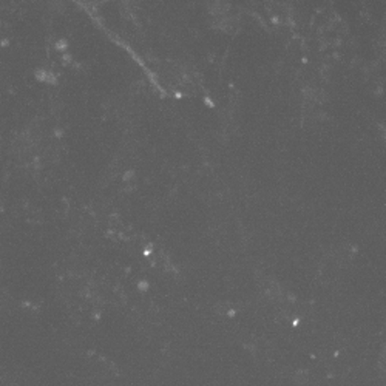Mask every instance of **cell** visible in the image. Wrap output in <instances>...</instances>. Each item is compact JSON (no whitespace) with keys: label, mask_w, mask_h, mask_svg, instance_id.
<instances>
[{"label":"cell","mask_w":386,"mask_h":386,"mask_svg":"<svg viewBox=\"0 0 386 386\" xmlns=\"http://www.w3.org/2000/svg\"><path fill=\"white\" fill-rule=\"evenodd\" d=\"M204 102H205V105H207V107H210V108H213V107H215L213 100H212V99H208V97H205V99H204Z\"/></svg>","instance_id":"1"},{"label":"cell","mask_w":386,"mask_h":386,"mask_svg":"<svg viewBox=\"0 0 386 386\" xmlns=\"http://www.w3.org/2000/svg\"><path fill=\"white\" fill-rule=\"evenodd\" d=\"M270 22H272L273 25H278V23H280V17H276V15H273V17L270 19Z\"/></svg>","instance_id":"2"},{"label":"cell","mask_w":386,"mask_h":386,"mask_svg":"<svg viewBox=\"0 0 386 386\" xmlns=\"http://www.w3.org/2000/svg\"><path fill=\"white\" fill-rule=\"evenodd\" d=\"M385 130H386V128H385Z\"/></svg>","instance_id":"3"}]
</instances>
